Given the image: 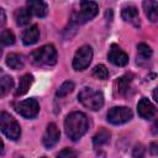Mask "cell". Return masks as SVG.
<instances>
[{
  "label": "cell",
  "mask_w": 158,
  "mask_h": 158,
  "mask_svg": "<svg viewBox=\"0 0 158 158\" xmlns=\"http://www.w3.org/2000/svg\"><path fill=\"white\" fill-rule=\"evenodd\" d=\"M27 10L36 17H44L48 14V6L44 0H27Z\"/></svg>",
  "instance_id": "cell-13"
},
{
  "label": "cell",
  "mask_w": 158,
  "mask_h": 158,
  "mask_svg": "<svg viewBox=\"0 0 158 158\" xmlns=\"http://www.w3.org/2000/svg\"><path fill=\"white\" fill-rule=\"evenodd\" d=\"M99 11V5L95 1L90 0H80L79 4V10L73 14L72 16V25H83L91 19H94L98 15Z\"/></svg>",
  "instance_id": "cell-3"
},
{
  "label": "cell",
  "mask_w": 158,
  "mask_h": 158,
  "mask_svg": "<svg viewBox=\"0 0 158 158\" xmlns=\"http://www.w3.org/2000/svg\"><path fill=\"white\" fill-rule=\"evenodd\" d=\"M107 59L114 65H117V67H125L128 63V56L117 44H111L107 54Z\"/></svg>",
  "instance_id": "cell-10"
},
{
  "label": "cell",
  "mask_w": 158,
  "mask_h": 158,
  "mask_svg": "<svg viewBox=\"0 0 158 158\" xmlns=\"http://www.w3.org/2000/svg\"><path fill=\"white\" fill-rule=\"evenodd\" d=\"M6 65L10 67L11 69H22L23 65H25V62H23V58L22 56L17 54V53H10L7 57H6Z\"/></svg>",
  "instance_id": "cell-19"
},
{
  "label": "cell",
  "mask_w": 158,
  "mask_h": 158,
  "mask_svg": "<svg viewBox=\"0 0 158 158\" xmlns=\"http://www.w3.org/2000/svg\"><path fill=\"white\" fill-rule=\"evenodd\" d=\"M14 86V79L10 75H2L0 80V95L5 96L6 93H9Z\"/></svg>",
  "instance_id": "cell-22"
},
{
  "label": "cell",
  "mask_w": 158,
  "mask_h": 158,
  "mask_svg": "<svg viewBox=\"0 0 158 158\" xmlns=\"http://www.w3.org/2000/svg\"><path fill=\"white\" fill-rule=\"evenodd\" d=\"M152 133H154V135H158V118L153 122V125H152Z\"/></svg>",
  "instance_id": "cell-29"
},
{
  "label": "cell",
  "mask_w": 158,
  "mask_h": 158,
  "mask_svg": "<svg viewBox=\"0 0 158 158\" xmlns=\"http://www.w3.org/2000/svg\"><path fill=\"white\" fill-rule=\"evenodd\" d=\"M38 38H40V30L36 25H32L31 27L25 30V32L22 35V42L25 46L35 44L38 41Z\"/></svg>",
  "instance_id": "cell-15"
},
{
  "label": "cell",
  "mask_w": 158,
  "mask_h": 158,
  "mask_svg": "<svg viewBox=\"0 0 158 158\" xmlns=\"http://www.w3.org/2000/svg\"><path fill=\"white\" fill-rule=\"evenodd\" d=\"M75 156H77V153L74 151L69 149V148H65V149H63L62 152L58 153V157H75Z\"/></svg>",
  "instance_id": "cell-26"
},
{
  "label": "cell",
  "mask_w": 158,
  "mask_h": 158,
  "mask_svg": "<svg viewBox=\"0 0 158 158\" xmlns=\"http://www.w3.org/2000/svg\"><path fill=\"white\" fill-rule=\"evenodd\" d=\"M137 49H138V54H137V63L139 62H147L149 60V58L152 57V49L148 44L146 43H139L137 46Z\"/></svg>",
  "instance_id": "cell-21"
},
{
  "label": "cell",
  "mask_w": 158,
  "mask_h": 158,
  "mask_svg": "<svg viewBox=\"0 0 158 158\" xmlns=\"http://www.w3.org/2000/svg\"><path fill=\"white\" fill-rule=\"evenodd\" d=\"M132 74H125L116 80V90L120 95H127L132 83Z\"/></svg>",
  "instance_id": "cell-16"
},
{
  "label": "cell",
  "mask_w": 158,
  "mask_h": 158,
  "mask_svg": "<svg viewBox=\"0 0 158 158\" xmlns=\"http://www.w3.org/2000/svg\"><path fill=\"white\" fill-rule=\"evenodd\" d=\"M88 126H89L88 117L84 112L80 111H74L69 114L64 121L65 133L72 141H78L79 138H81L88 131Z\"/></svg>",
  "instance_id": "cell-1"
},
{
  "label": "cell",
  "mask_w": 158,
  "mask_h": 158,
  "mask_svg": "<svg viewBox=\"0 0 158 158\" xmlns=\"http://www.w3.org/2000/svg\"><path fill=\"white\" fill-rule=\"evenodd\" d=\"M153 99L156 100V102H158V86L153 90Z\"/></svg>",
  "instance_id": "cell-31"
},
{
  "label": "cell",
  "mask_w": 158,
  "mask_h": 158,
  "mask_svg": "<svg viewBox=\"0 0 158 158\" xmlns=\"http://www.w3.org/2000/svg\"><path fill=\"white\" fill-rule=\"evenodd\" d=\"M149 152L152 153V154H158V143H151V146H149Z\"/></svg>",
  "instance_id": "cell-28"
},
{
  "label": "cell",
  "mask_w": 158,
  "mask_h": 158,
  "mask_svg": "<svg viewBox=\"0 0 158 158\" xmlns=\"http://www.w3.org/2000/svg\"><path fill=\"white\" fill-rule=\"evenodd\" d=\"M106 117L112 125H122L132 118V111L126 106H116L109 110Z\"/></svg>",
  "instance_id": "cell-8"
},
{
  "label": "cell",
  "mask_w": 158,
  "mask_h": 158,
  "mask_svg": "<svg viewBox=\"0 0 158 158\" xmlns=\"http://www.w3.org/2000/svg\"><path fill=\"white\" fill-rule=\"evenodd\" d=\"M59 138H60V132H59L57 125L53 123V122L48 123V126H47V128H46V132H44V135H43V138H42L43 146L49 149V148L54 147V146L58 143Z\"/></svg>",
  "instance_id": "cell-9"
},
{
  "label": "cell",
  "mask_w": 158,
  "mask_h": 158,
  "mask_svg": "<svg viewBox=\"0 0 158 158\" xmlns=\"http://www.w3.org/2000/svg\"><path fill=\"white\" fill-rule=\"evenodd\" d=\"M110 136L111 135H110V132L107 130H105V128L99 130L95 133V136L93 137V144H94V147H101V146L106 144L110 141Z\"/></svg>",
  "instance_id": "cell-20"
},
{
  "label": "cell",
  "mask_w": 158,
  "mask_h": 158,
  "mask_svg": "<svg viewBox=\"0 0 158 158\" xmlns=\"http://www.w3.org/2000/svg\"><path fill=\"white\" fill-rule=\"evenodd\" d=\"M1 17H2V20H1V27H4V25H5V22H6V17H5V11H4V9H1Z\"/></svg>",
  "instance_id": "cell-30"
},
{
  "label": "cell",
  "mask_w": 158,
  "mask_h": 158,
  "mask_svg": "<svg viewBox=\"0 0 158 158\" xmlns=\"http://www.w3.org/2000/svg\"><path fill=\"white\" fill-rule=\"evenodd\" d=\"M133 157H142L143 154H144V148L141 146V144H138V146H136V148L133 149Z\"/></svg>",
  "instance_id": "cell-27"
},
{
  "label": "cell",
  "mask_w": 158,
  "mask_h": 158,
  "mask_svg": "<svg viewBox=\"0 0 158 158\" xmlns=\"http://www.w3.org/2000/svg\"><path fill=\"white\" fill-rule=\"evenodd\" d=\"M14 109L15 111L21 115L25 118H33L37 116L38 111H40V105L38 101L36 99H26L23 101H19L14 104Z\"/></svg>",
  "instance_id": "cell-6"
},
{
  "label": "cell",
  "mask_w": 158,
  "mask_h": 158,
  "mask_svg": "<svg viewBox=\"0 0 158 158\" xmlns=\"http://www.w3.org/2000/svg\"><path fill=\"white\" fill-rule=\"evenodd\" d=\"M121 16L126 22L131 23L132 26H135V27H139L141 26L138 10H137V7L135 5H126L125 7H122Z\"/></svg>",
  "instance_id": "cell-12"
},
{
  "label": "cell",
  "mask_w": 158,
  "mask_h": 158,
  "mask_svg": "<svg viewBox=\"0 0 158 158\" xmlns=\"http://www.w3.org/2000/svg\"><path fill=\"white\" fill-rule=\"evenodd\" d=\"M0 127H1V132L12 141H16L17 138H20L21 135V127L19 125V122L7 112H1L0 114Z\"/></svg>",
  "instance_id": "cell-5"
},
{
  "label": "cell",
  "mask_w": 158,
  "mask_h": 158,
  "mask_svg": "<svg viewBox=\"0 0 158 158\" xmlns=\"http://www.w3.org/2000/svg\"><path fill=\"white\" fill-rule=\"evenodd\" d=\"M93 59V48L88 44L81 46L73 58V68L75 70H84L89 67L90 62Z\"/></svg>",
  "instance_id": "cell-7"
},
{
  "label": "cell",
  "mask_w": 158,
  "mask_h": 158,
  "mask_svg": "<svg viewBox=\"0 0 158 158\" xmlns=\"http://www.w3.org/2000/svg\"><path fill=\"white\" fill-rule=\"evenodd\" d=\"M32 83H33V75H32V74H28V73L25 74V75L20 79L19 86H17V89H16V91H15V96L25 95V94L28 91V89L31 88Z\"/></svg>",
  "instance_id": "cell-17"
},
{
  "label": "cell",
  "mask_w": 158,
  "mask_h": 158,
  "mask_svg": "<svg viewBox=\"0 0 158 158\" xmlns=\"http://www.w3.org/2000/svg\"><path fill=\"white\" fill-rule=\"evenodd\" d=\"M142 6L148 20L151 22H158V2L156 0H143Z\"/></svg>",
  "instance_id": "cell-14"
},
{
  "label": "cell",
  "mask_w": 158,
  "mask_h": 158,
  "mask_svg": "<svg viewBox=\"0 0 158 158\" xmlns=\"http://www.w3.org/2000/svg\"><path fill=\"white\" fill-rule=\"evenodd\" d=\"M74 83L73 81H70V80H67V81H64L59 88H58V90H57V93H56V95H57V98H64V96H67L68 94H70L73 90H74Z\"/></svg>",
  "instance_id": "cell-23"
},
{
  "label": "cell",
  "mask_w": 158,
  "mask_h": 158,
  "mask_svg": "<svg viewBox=\"0 0 158 158\" xmlns=\"http://www.w3.org/2000/svg\"><path fill=\"white\" fill-rule=\"evenodd\" d=\"M93 75L96 78V79H101V80H105L109 78V70L106 69L105 65L102 64H98L94 67L93 69Z\"/></svg>",
  "instance_id": "cell-24"
},
{
  "label": "cell",
  "mask_w": 158,
  "mask_h": 158,
  "mask_svg": "<svg viewBox=\"0 0 158 158\" xmlns=\"http://www.w3.org/2000/svg\"><path fill=\"white\" fill-rule=\"evenodd\" d=\"M30 60L32 64L42 65H54L57 62V49L53 44H44L35 49L30 54Z\"/></svg>",
  "instance_id": "cell-2"
},
{
  "label": "cell",
  "mask_w": 158,
  "mask_h": 158,
  "mask_svg": "<svg viewBox=\"0 0 158 158\" xmlns=\"http://www.w3.org/2000/svg\"><path fill=\"white\" fill-rule=\"evenodd\" d=\"M78 100L81 102L83 106H85L89 110L98 111L104 105V95L102 93L94 90L91 88H83L78 94Z\"/></svg>",
  "instance_id": "cell-4"
},
{
  "label": "cell",
  "mask_w": 158,
  "mask_h": 158,
  "mask_svg": "<svg viewBox=\"0 0 158 158\" xmlns=\"http://www.w3.org/2000/svg\"><path fill=\"white\" fill-rule=\"evenodd\" d=\"M0 40H1L2 46H11L15 43V35L10 30H2Z\"/></svg>",
  "instance_id": "cell-25"
},
{
  "label": "cell",
  "mask_w": 158,
  "mask_h": 158,
  "mask_svg": "<svg viewBox=\"0 0 158 158\" xmlns=\"http://www.w3.org/2000/svg\"><path fill=\"white\" fill-rule=\"evenodd\" d=\"M14 19H15V22L17 26H21V27L26 26L31 21V12L27 9L20 7L14 12Z\"/></svg>",
  "instance_id": "cell-18"
},
{
  "label": "cell",
  "mask_w": 158,
  "mask_h": 158,
  "mask_svg": "<svg viewBox=\"0 0 158 158\" xmlns=\"http://www.w3.org/2000/svg\"><path fill=\"white\" fill-rule=\"evenodd\" d=\"M156 107L154 105L146 98H142L137 104V112L138 115L144 120H151L156 115Z\"/></svg>",
  "instance_id": "cell-11"
}]
</instances>
